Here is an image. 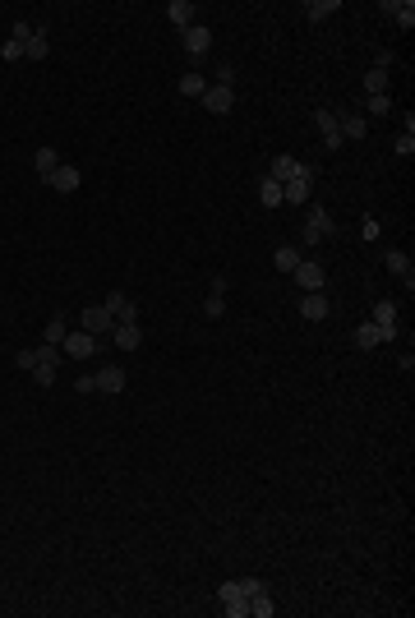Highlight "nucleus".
Listing matches in <instances>:
<instances>
[{"label":"nucleus","instance_id":"nucleus-1","mask_svg":"<svg viewBox=\"0 0 415 618\" xmlns=\"http://www.w3.org/2000/svg\"><path fill=\"white\" fill-rule=\"evenodd\" d=\"M328 235H337V221H332V212H323V208H309V217H305V231H300V240H305V245H318V240H328Z\"/></svg>","mask_w":415,"mask_h":618},{"label":"nucleus","instance_id":"nucleus-2","mask_svg":"<svg viewBox=\"0 0 415 618\" xmlns=\"http://www.w3.org/2000/svg\"><path fill=\"white\" fill-rule=\"evenodd\" d=\"M79 328L93 332V337H102V332L116 328V314H111L107 305H88V309H79Z\"/></svg>","mask_w":415,"mask_h":618},{"label":"nucleus","instance_id":"nucleus-3","mask_svg":"<svg viewBox=\"0 0 415 618\" xmlns=\"http://www.w3.org/2000/svg\"><path fill=\"white\" fill-rule=\"evenodd\" d=\"M291 277H295V287H300V291H323V287H328V273H323V263H314V259H300Z\"/></svg>","mask_w":415,"mask_h":618},{"label":"nucleus","instance_id":"nucleus-4","mask_svg":"<svg viewBox=\"0 0 415 618\" xmlns=\"http://www.w3.org/2000/svg\"><path fill=\"white\" fill-rule=\"evenodd\" d=\"M60 351H65L69 360H88V355L97 351V337H93V332H83V328H74V332H65Z\"/></svg>","mask_w":415,"mask_h":618},{"label":"nucleus","instance_id":"nucleus-5","mask_svg":"<svg viewBox=\"0 0 415 618\" xmlns=\"http://www.w3.org/2000/svg\"><path fill=\"white\" fill-rule=\"evenodd\" d=\"M314 180H318V171H314V166H305V171L291 180V185H282V199H286V203H309V194H314Z\"/></svg>","mask_w":415,"mask_h":618},{"label":"nucleus","instance_id":"nucleus-6","mask_svg":"<svg viewBox=\"0 0 415 618\" xmlns=\"http://www.w3.org/2000/svg\"><path fill=\"white\" fill-rule=\"evenodd\" d=\"M79 185H83V171H79L74 162H60V166H55V176L46 180V189H55V194H74Z\"/></svg>","mask_w":415,"mask_h":618},{"label":"nucleus","instance_id":"nucleus-7","mask_svg":"<svg viewBox=\"0 0 415 618\" xmlns=\"http://www.w3.org/2000/svg\"><path fill=\"white\" fill-rule=\"evenodd\" d=\"M185 55H194V60H203L208 51H212V28H203V23H194V28H185Z\"/></svg>","mask_w":415,"mask_h":618},{"label":"nucleus","instance_id":"nucleus-8","mask_svg":"<svg viewBox=\"0 0 415 618\" xmlns=\"http://www.w3.org/2000/svg\"><path fill=\"white\" fill-rule=\"evenodd\" d=\"M203 107L212 111V116H226V111L236 107V88H226V83H208V92H203Z\"/></svg>","mask_w":415,"mask_h":618},{"label":"nucleus","instance_id":"nucleus-9","mask_svg":"<svg viewBox=\"0 0 415 618\" xmlns=\"http://www.w3.org/2000/svg\"><path fill=\"white\" fill-rule=\"evenodd\" d=\"M383 263H388V273H393L397 282H406V291L415 287V263H411V254H402V249H388V254H383Z\"/></svg>","mask_w":415,"mask_h":618},{"label":"nucleus","instance_id":"nucleus-10","mask_svg":"<svg viewBox=\"0 0 415 618\" xmlns=\"http://www.w3.org/2000/svg\"><path fill=\"white\" fill-rule=\"evenodd\" d=\"M314 125H318V139H323V148H332V153H337V148L346 144V139H341V125H337V116H332V111H318Z\"/></svg>","mask_w":415,"mask_h":618},{"label":"nucleus","instance_id":"nucleus-11","mask_svg":"<svg viewBox=\"0 0 415 618\" xmlns=\"http://www.w3.org/2000/svg\"><path fill=\"white\" fill-rule=\"evenodd\" d=\"M300 171H305V162H295L291 153H282V157H273V166H268V180H277V185H291Z\"/></svg>","mask_w":415,"mask_h":618},{"label":"nucleus","instance_id":"nucleus-12","mask_svg":"<svg viewBox=\"0 0 415 618\" xmlns=\"http://www.w3.org/2000/svg\"><path fill=\"white\" fill-rule=\"evenodd\" d=\"M300 314H305L309 323H318V319H328V314H332V305H328L323 291H305V296H300Z\"/></svg>","mask_w":415,"mask_h":618},{"label":"nucleus","instance_id":"nucleus-13","mask_svg":"<svg viewBox=\"0 0 415 618\" xmlns=\"http://www.w3.org/2000/svg\"><path fill=\"white\" fill-rule=\"evenodd\" d=\"M107 309L116 314V323H139V305H134L125 291H111V296H107Z\"/></svg>","mask_w":415,"mask_h":618},{"label":"nucleus","instance_id":"nucleus-14","mask_svg":"<svg viewBox=\"0 0 415 618\" xmlns=\"http://www.w3.org/2000/svg\"><path fill=\"white\" fill-rule=\"evenodd\" d=\"M111 342L121 346V351H139V346H143V328H139V323H116V328H111Z\"/></svg>","mask_w":415,"mask_h":618},{"label":"nucleus","instance_id":"nucleus-15","mask_svg":"<svg viewBox=\"0 0 415 618\" xmlns=\"http://www.w3.org/2000/svg\"><path fill=\"white\" fill-rule=\"evenodd\" d=\"M125 383H130V374H125L121 364H107L97 374V392H107V397H116V392H125Z\"/></svg>","mask_w":415,"mask_h":618},{"label":"nucleus","instance_id":"nucleus-16","mask_svg":"<svg viewBox=\"0 0 415 618\" xmlns=\"http://www.w3.org/2000/svg\"><path fill=\"white\" fill-rule=\"evenodd\" d=\"M55 166H60V153H55V148H37V153H33V171H37L42 185L55 176Z\"/></svg>","mask_w":415,"mask_h":618},{"label":"nucleus","instance_id":"nucleus-17","mask_svg":"<svg viewBox=\"0 0 415 618\" xmlns=\"http://www.w3.org/2000/svg\"><path fill=\"white\" fill-rule=\"evenodd\" d=\"M166 19L185 33V28H194V5H189V0H171V5H166Z\"/></svg>","mask_w":415,"mask_h":618},{"label":"nucleus","instance_id":"nucleus-18","mask_svg":"<svg viewBox=\"0 0 415 618\" xmlns=\"http://www.w3.org/2000/svg\"><path fill=\"white\" fill-rule=\"evenodd\" d=\"M341 139H351V144H360V139H369V121L365 116H341Z\"/></svg>","mask_w":415,"mask_h":618},{"label":"nucleus","instance_id":"nucleus-19","mask_svg":"<svg viewBox=\"0 0 415 618\" xmlns=\"http://www.w3.org/2000/svg\"><path fill=\"white\" fill-rule=\"evenodd\" d=\"M23 55H28V60H46V55H51V46H46V28H42V23H37V28H33V37L23 42Z\"/></svg>","mask_w":415,"mask_h":618},{"label":"nucleus","instance_id":"nucleus-20","mask_svg":"<svg viewBox=\"0 0 415 618\" xmlns=\"http://www.w3.org/2000/svg\"><path fill=\"white\" fill-rule=\"evenodd\" d=\"M203 92H208V78L198 74V69L180 74V97H198V102H203Z\"/></svg>","mask_w":415,"mask_h":618},{"label":"nucleus","instance_id":"nucleus-21","mask_svg":"<svg viewBox=\"0 0 415 618\" xmlns=\"http://www.w3.org/2000/svg\"><path fill=\"white\" fill-rule=\"evenodd\" d=\"M337 14V0H305V19L309 23H323Z\"/></svg>","mask_w":415,"mask_h":618},{"label":"nucleus","instance_id":"nucleus-22","mask_svg":"<svg viewBox=\"0 0 415 618\" xmlns=\"http://www.w3.org/2000/svg\"><path fill=\"white\" fill-rule=\"evenodd\" d=\"M259 203H263V208H282V185H277V180H268V176H263L259 180Z\"/></svg>","mask_w":415,"mask_h":618},{"label":"nucleus","instance_id":"nucleus-23","mask_svg":"<svg viewBox=\"0 0 415 618\" xmlns=\"http://www.w3.org/2000/svg\"><path fill=\"white\" fill-rule=\"evenodd\" d=\"M355 346H360V351H374V346H383L379 323H360V328H355Z\"/></svg>","mask_w":415,"mask_h":618},{"label":"nucleus","instance_id":"nucleus-24","mask_svg":"<svg viewBox=\"0 0 415 618\" xmlns=\"http://www.w3.org/2000/svg\"><path fill=\"white\" fill-rule=\"evenodd\" d=\"M65 332H69V319H65V314H55V319L46 323V332H42V342L60 346V342H65Z\"/></svg>","mask_w":415,"mask_h":618},{"label":"nucleus","instance_id":"nucleus-25","mask_svg":"<svg viewBox=\"0 0 415 618\" xmlns=\"http://www.w3.org/2000/svg\"><path fill=\"white\" fill-rule=\"evenodd\" d=\"M365 92H369V97H379V92H388V69H365Z\"/></svg>","mask_w":415,"mask_h":618},{"label":"nucleus","instance_id":"nucleus-26","mask_svg":"<svg viewBox=\"0 0 415 618\" xmlns=\"http://www.w3.org/2000/svg\"><path fill=\"white\" fill-rule=\"evenodd\" d=\"M369 323H379V328H397V305H393V300H379Z\"/></svg>","mask_w":415,"mask_h":618},{"label":"nucleus","instance_id":"nucleus-27","mask_svg":"<svg viewBox=\"0 0 415 618\" xmlns=\"http://www.w3.org/2000/svg\"><path fill=\"white\" fill-rule=\"evenodd\" d=\"M273 263H277V273H295V263H300V249L295 245H282L273 254Z\"/></svg>","mask_w":415,"mask_h":618},{"label":"nucleus","instance_id":"nucleus-28","mask_svg":"<svg viewBox=\"0 0 415 618\" xmlns=\"http://www.w3.org/2000/svg\"><path fill=\"white\" fill-rule=\"evenodd\" d=\"M273 614H277V605H273V600H268V591L250 600V618H273Z\"/></svg>","mask_w":415,"mask_h":618},{"label":"nucleus","instance_id":"nucleus-29","mask_svg":"<svg viewBox=\"0 0 415 618\" xmlns=\"http://www.w3.org/2000/svg\"><path fill=\"white\" fill-rule=\"evenodd\" d=\"M231 600H250V596L240 591V582H222V586H217V605H231Z\"/></svg>","mask_w":415,"mask_h":618},{"label":"nucleus","instance_id":"nucleus-30","mask_svg":"<svg viewBox=\"0 0 415 618\" xmlns=\"http://www.w3.org/2000/svg\"><path fill=\"white\" fill-rule=\"evenodd\" d=\"M60 355H65V351H60V346H51V342L37 346V364H60Z\"/></svg>","mask_w":415,"mask_h":618},{"label":"nucleus","instance_id":"nucleus-31","mask_svg":"<svg viewBox=\"0 0 415 618\" xmlns=\"http://www.w3.org/2000/svg\"><path fill=\"white\" fill-rule=\"evenodd\" d=\"M33 378H37V387H51L55 383V364H33Z\"/></svg>","mask_w":415,"mask_h":618},{"label":"nucleus","instance_id":"nucleus-32","mask_svg":"<svg viewBox=\"0 0 415 618\" xmlns=\"http://www.w3.org/2000/svg\"><path fill=\"white\" fill-rule=\"evenodd\" d=\"M0 60H23V42H0Z\"/></svg>","mask_w":415,"mask_h":618},{"label":"nucleus","instance_id":"nucleus-33","mask_svg":"<svg viewBox=\"0 0 415 618\" xmlns=\"http://www.w3.org/2000/svg\"><path fill=\"white\" fill-rule=\"evenodd\" d=\"M388 111H393V97H388V92L369 97V116H388Z\"/></svg>","mask_w":415,"mask_h":618},{"label":"nucleus","instance_id":"nucleus-34","mask_svg":"<svg viewBox=\"0 0 415 618\" xmlns=\"http://www.w3.org/2000/svg\"><path fill=\"white\" fill-rule=\"evenodd\" d=\"M240 591H245V596L254 600V596H263V591H268V586H263L259 577H240Z\"/></svg>","mask_w":415,"mask_h":618},{"label":"nucleus","instance_id":"nucleus-35","mask_svg":"<svg viewBox=\"0 0 415 618\" xmlns=\"http://www.w3.org/2000/svg\"><path fill=\"white\" fill-rule=\"evenodd\" d=\"M397 153H402V157H415V134H397Z\"/></svg>","mask_w":415,"mask_h":618},{"label":"nucleus","instance_id":"nucleus-36","mask_svg":"<svg viewBox=\"0 0 415 618\" xmlns=\"http://www.w3.org/2000/svg\"><path fill=\"white\" fill-rule=\"evenodd\" d=\"M33 28H37V23H28V19H19V23H14V42H28V37H33Z\"/></svg>","mask_w":415,"mask_h":618},{"label":"nucleus","instance_id":"nucleus-37","mask_svg":"<svg viewBox=\"0 0 415 618\" xmlns=\"http://www.w3.org/2000/svg\"><path fill=\"white\" fill-rule=\"evenodd\" d=\"M203 314H208V319H222V314H226V305H222V296H208Z\"/></svg>","mask_w":415,"mask_h":618},{"label":"nucleus","instance_id":"nucleus-38","mask_svg":"<svg viewBox=\"0 0 415 618\" xmlns=\"http://www.w3.org/2000/svg\"><path fill=\"white\" fill-rule=\"evenodd\" d=\"M360 240H379V221H374V217L360 221Z\"/></svg>","mask_w":415,"mask_h":618},{"label":"nucleus","instance_id":"nucleus-39","mask_svg":"<svg viewBox=\"0 0 415 618\" xmlns=\"http://www.w3.org/2000/svg\"><path fill=\"white\" fill-rule=\"evenodd\" d=\"M14 364H19V369H33V364H37V351H28V346H23V351L14 355Z\"/></svg>","mask_w":415,"mask_h":618},{"label":"nucleus","instance_id":"nucleus-40","mask_svg":"<svg viewBox=\"0 0 415 618\" xmlns=\"http://www.w3.org/2000/svg\"><path fill=\"white\" fill-rule=\"evenodd\" d=\"M393 65H397L393 51H379V55H374V69H393Z\"/></svg>","mask_w":415,"mask_h":618},{"label":"nucleus","instance_id":"nucleus-41","mask_svg":"<svg viewBox=\"0 0 415 618\" xmlns=\"http://www.w3.org/2000/svg\"><path fill=\"white\" fill-rule=\"evenodd\" d=\"M74 387H79V392H97V374H83V378H74Z\"/></svg>","mask_w":415,"mask_h":618},{"label":"nucleus","instance_id":"nucleus-42","mask_svg":"<svg viewBox=\"0 0 415 618\" xmlns=\"http://www.w3.org/2000/svg\"><path fill=\"white\" fill-rule=\"evenodd\" d=\"M231 78H236V65H226V60H222V69H217V83H226V88H231Z\"/></svg>","mask_w":415,"mask_h":618}]
</instances>
